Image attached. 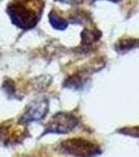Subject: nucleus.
Returning <instances> with one entry per match:
<instances>
[{"label": "nucleus", "instance_id": "2", "mask_svg": "<svg viewBox=\"0 0 139 157\" xmlns=\"http://www.w3.org/2000/svg\"><path fill=\"white\" fill-rule=\"evenodd\" d=\"M100 38V33L98 30L93 29H85L82 33V42L85 46H90L97 42Z\"/></svg>", "mask_w": 139, "mask_h": 157}, {"label": "nucleus", "instance_id": "3", "mask_svg": "<svg viewBox=\"0 0 139 157\" xmlns=\"http://www.w3.org/2000/svg\"><path fill=\"white\" fill-rule=\"evenodd\" d=\"M49 22L52 25V27L55 29L63 30L66 29L68 26V22L65 19H63L62 17L58 15V13L55 11H51L49 14Z\"/></svg>", "mask_w": 139, "mask_h": 157}, {"label": "nucleus", "instance_id": "4", "mask_svg": "<svg viewBox=\"0 0 139 157\" xmlns=\"http://www.w3.org/2000/svg\"><path fill=\"white\" fill-rule=\"evenodd\" d=\"M138 41H133V40H129V41H126L125 43L119 42V44L117 45V48L119 50H129L131 49L132 47L137 46L138 43H136Z\"/></svg>", "mask_w": 139, "mask_h": 157}, {"label": "nucleus", "instance_id": "6", "mask_svg": "<svg viewBox=\"0 0 139 157\" xmlns=\"http://www.w3.org/2000/svg\"><path fill=\"white\" fill-rule=\"evenodd\" d=\"M93 1H96V0H93ZM109 1H112V2H118V1H120V0H109Z\"/></svg>", "mask_w": 139, "mask_h": 157}, {"label": "nucleus", "instance_id": "1", "mask_svg": "<svg viewBox=\"0 0 139 157\" xmlns=\"http://www.w3.org/2000/svg\"><path fill=\"white\" fill-rule=\"evenodd\" d=\"M42 11V0H14L6 9L13 23L23 29L36 26L41 18Z\"/></svg>", "mask_w": 139, "mask_h": 157}, {"label": "nucleus", "instance_id": "5", "mask_svg": "<svg viewBox=\"0 0 139 157\" xmlns=\"http://www.w3.org/2000/svg\"><path fill=\"white\" fill-rule=\"evenodd\" d=\"M57 1L63 2V3L70 4V6H77V4L83 3V1H84V0H57Z\"/></svg>", "mask_w": 139, "mask_h": 157}]
</instances>
